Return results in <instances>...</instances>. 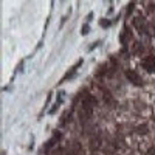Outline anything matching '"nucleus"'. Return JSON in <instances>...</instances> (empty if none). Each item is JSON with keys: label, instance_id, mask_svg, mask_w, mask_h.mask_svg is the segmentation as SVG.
<instances>
[{"label": "nucleus", "instance_id": "obj_6", "mask_svg": "<svg viewBox=\"0 0 155 155\" xmlns=\"http://www.w3.org/2000/svg\"><path fill=\"white\" fill-rule=\"evenodd\" d=\"M132 53L135 54V56H141L143 53H144V48H143V45L140 42H135L134 43V48H132Z\"/></svg>", "mask_w": 155, "mask_h": 155}, {"label": "nucleus", "instance_id": "obj_5", "mask_svg": "<svg viewBox=\"0 0 155 155\" xmlns=\"http://www.w3.org/2000/svg\"><path fill=\"white\" fill-rule=\"evenodd\" d=\"M62 96H64V92H59V93H58V99H56V102H54V104H53V107L48 110L50 115H53V113L58 110V107L60 106V104H62Z\"/></svg>", "mask_w": 155, "mask_h": 155}, {"label": "nucleus", "instance_id": "obj_1", "mask_svg": "<svg viewBox=\"0 0 155 155\" xmlns=\"http://www.w3.org/2000/svg\"><path fill=\"white\" fill-rule=\"evenodd\" d=\"M141 67L144 68L147 73H155V54H149V56L143 58Z\"/></svg>", "mask_w": 155, "mask_h": 155}, {"label": "nucleus", "instance_id": "obj_11", "mask_svg": "<svg viewBox=\"0 0 155 155\" xmlns=\"http://www.w3.org/2000/svg\"><path fill=\"white\" fill-rule=\"evenodd\" d=\"M135 8V3L132 2V3H129V6H127V14H132V9Z\"/></svg>", "mask_w": 155, "mask_h": 155}, {"label": "nucleus", "instance_id": "obj_9", "mask_svg": "<svg viewBox=\"0 0 155 155\" xmlns=\"http://www.w3.org/2000/svg\"><path fill=\"white\" fill-rule=\"evenodd\" d=\"M88 31H90V26H88V23H84V26H82V30H81V34L85 36Z\"/></svg>", "mask_w": 155, "mask_h": 155}, {"label": "nucleus", "instance_id": "obj_4", "mask_svg": "<svg viewBox=\"0 0 155 155\" xmlns=\"http://www.w3.org/2000/svg\"><path fill=\"white\" fill-rule=\"evenodd\" d=\"M81 65H82V59H79V60H78V64L75 65V67H71V68L68 70V73L65 75V76L62 78V79H60V84H62V82H65V81H70L71 78H73V76L76 75V71H78V68H79Z\"/></svg>", "mask_w": 155, "mask_h": 155}, {"label": "nucleus", "instance_id": "obj_7", "mask_svg": "<svg viewBox=\"0 0 155 155\" xmlns=\"http://www.w3.org/2000/svg\"><path fill=\"white\" fill-rule=\"evenodd\" d=\"M135 130H137L138 135H147L149 134V126L147 124H138Z\"/></svg>", "mask_w": 155, "mask_h": 155}, {"label": "nucleus", "instance_id": "obj_2", "mask_svg": "<svg viewBox=\"0 0 155 155\" xmlns=\"http://www.w3.org/2000/svg\"><path fill=\"white\" fill-rule=\"evenodd\" d=\"M101 147H102V137H101V132H96L90 138V151L98 152V151H101Z\"/></svg>", "mask_w": 155, "mask_h": 155}, {"label": "nucleus", "instance_id": "obj_3", "mask_svg": "<svg viewBox=\"0 0 155 155\" xmlns=\"http://www.w3.org/2000/svg\"><path fill=\"white\" fill-rule=\"evenodd\" d=\"M126 78L129 79L134 85H138V87H143L144 85V81H143V78L137 73L134 70H126Z\"/></svg>", "mask_w": 155, "mask_h": 155}, {"label": "nucleus", "instance_id": "obj_8", "mask_svg": "<svg viewBox=\"0 0 155 155\" xmlns=\"http://www.w3.org/2000/svg\"><path fill=\"white\" fill-rule=\"evenodd\" d=\"M99 23H101V26H102V28H109V26L112 25V22H110V20H107V19H101V20H99Z\"/></svg>", "mask_w": 155, "mask_h": 155}, {"label": "nucleus", "instance_id": "obj_10", "mask_svg": "<svg viewBox=\"0 0 155 155\" xmlns=\"http://www.w3.org/2000/svg\"><path fill=\"white\" fill-rule=\"evenodd\" d=\"M99 43H101V42H99V41H96V42H93V43H92V45H90V47H88V51H93V50H95V47H98V45H99Z\"/></svg>", "mask_w": 155, "mask_h": 155}]
</instances>
